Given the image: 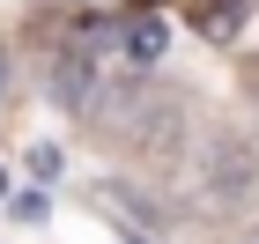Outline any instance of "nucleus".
Wrapping results in <instances>:
<instances>
[{"instance_id":"f03ea898","label":"nucleus","mask_w":259,"mask_h":244,"mask_svg":"<svg viewBox=\"0 0 259 244\" xmlns=\"http://www.w3.org/2000/svg\"><path fill=\"white\" fill-rule=\"evenodd\" d=\"M126 52H134V60L148 67V60L163 52V22H156V15H148V22H134V30H126Z\"/></svg>"},{"instance_id":"7ed1b4c3","label":"nucleus","mask_w":259,"mask_h":244,"mask_svg":"<svg viewBox=\"0 0 259 244\" xmlns=\"http://www.w3.org/2000/svg\"><path fill=\"white\" fill-rule=\"evenodd\" d=\"M0 96H8V52H0Z\"/></svg>"},{"instance_id":"20e7f679","label":"nucleus","mask_w":259,"mask_h":244,"mask_svg":"<svg viewBox=\"0 0 259 244\" xmlns=\"http://www.w3.org/2000/svg\"><path fill=\"white\" fill-rule=\"evenodd\" d=\"M252 244H259V229H252Z\"/></svg>"},{"instance_id":"f257e3e1","label":"nucleus","mask_w":259,"mask_h":244,"mask_svg":"<svg viewBox=\"0 0 259 244\" xmlns=\"http://www.w3.org/2000/svg\"><path fill=\"white\" fill-rule=\"evenodd\" d=\"M193 185H200V207H207V215H237V207L259 192V163H252V148H244L237 133H207Z\"/></svg>"}]
</instances>
